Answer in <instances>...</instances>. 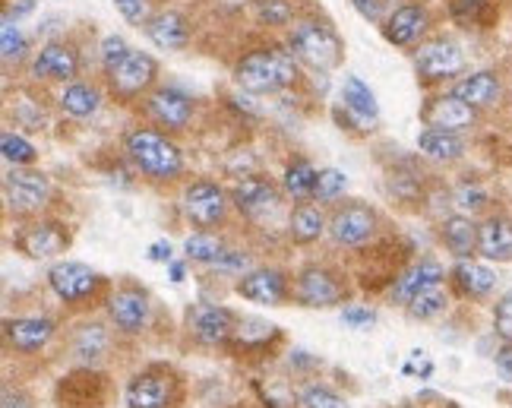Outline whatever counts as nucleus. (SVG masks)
Wrapping results in <instances>:
<instances>
[{"label":"nucleus","instance_id":"49530a36","mask_svg":"<svg viewBox=\"0 0 512 408\" xmlns=\"http://www.w3.org/2000/svg\"><path fill=\"white\" fill-rule=\"evenodd\" d=\"M342 320L354 329H361V326H370L373 320H377V310L373 307H361V304H348L342 310Z\"/></svg>","mask_w":512,"mask_h":408},{"label":"nucleus","instance_id":"39448f33","mask_svg":"<svg viewBox=\"0 0 512 408\" xmlns=\"http://www.w3.org/2000/svg\"><path fill=\"white\" fill-rule=\"evenodd\" d=\"M4 200L7 209L16 216H35L51 200V181L42 171H32L26 165H13V171L4 178Z\"/></svg>","mask_w":512,"mask_h":408},{"label":"nucleus","instance_id":"f03ea898","mask_svg":"<svg viewBox=\"0 0 512 408\" xmlns=\"http://www.w3.org/2000/svg\"><path fill=\"white\" fill-rule=\"evenodd\" d=\"M130 162L136 165V171H143L152 181H174L181 178L184 171V155L177 149L165 133L152 130V127H136L127 133L124 143Z\"/></svg>","mask_w":512,"mask_h":408},{"label":"nucleus","instance_id":"603ef678","mask_svg":"<svg viewBox=\"0 0 512 408\" xmlns=\"http://www.w3.org/2000/svg\"><path fill=\"white\" fill-rule=\"evenodd\" d=\"M0 408H32V399H29L23 390H13V386H7V390H4V402H0Z\"/></svg>","mask_w":512,"mask_h":408},{"label":"nucleus","instance_id":"58836bf2","mask_svg":"<svg viewBox=\"0 0 512 408\" xmlns=\"http://www.w3.org/2000/svg\"><path fill=\"white\" fill-rule=\"evenodd\" d=\"M298 405H301V408H348V402H345L336 390H329V386H323V383H310V386H304V390L298 393Z\"/></svg>","mask_w":512,"mask_h":408},{"label":"nucleus","instance_id":"864d4df0","mask_svg":"<svg viewBox=\"0 0 512 408\" xmlns=\"http://www.w3.org/2000/svg\"><path fill=\"white\" fill-rule=\"evenodd\" d=\"M171 257H174V250H171L168 241H155V244L149 247V260H152V263H171Z\"/></svg>","mask_w":512,"mask_h":408},{"label":"nucleus","instance_id":"7ed1b4c3","mask_svg":"<svg viewBox=\"0 0 512 408\" xmlns=\"http://www.w3.org/2000/svg\"><path fill=\"white\" fill-rule=\"evenodd\" d=\"M288 48L291 54L304 61L313 70H332L342 64V42L332 32V26L320 23V19H298L288 32Z\"/></svg>","mask_w":512,"mask_h":408},{"label":"nucleus","instance_id":"c756f323","mask_svg":"<svg viewBox=\"0 0 512 408\" xmlns=\"http://www.w3.org/2000/svg\"><path fill=\"white\" fill-rule=\"evenodd\" d=\"M282 339V329L275 323H266V320H256V317H244L238 323L231 336V348L234 352H266L272 342Z\"/></svg>","mask_w":512,"mask_h":408},{"label":"nucleus","instance_id":"0eeeda50","mask_svg":"<svg viewBox=\"0 0 512 408\" xmlns=\"http://www.w3.org/2000/svg\"><path fill=\"white\" fill-rule=\"evenodd\" d=\"M291 298L301 307L326 310L345 301V282L339 272H332L326 266H307L298 272V279H294Z\"/></svg>","mask_w":512,"mask_h":408},{"label":"nucleus","instance_id":"1a4fd4ad","mask_svg":"<svg viewBox=\"0 0 512 408\" xmlns=\"http://www.w3.org/2000/svg\"><path fill=\"white\" fill-rule=\"evenodd\" d=\"M377 231V212H373L367 203L351 200L332 209L329 216V238L339 247H361L373 238Z\"/></svg>","mask_w":512,"mask_h":408},{"label":"nucleus","instance_id":"ddd939ff","mask_svg":"<svg viewBox=\"0 0 512 408\" xmlns=\"http://www.w3.org/2000/svg\"><path fill=\"white\" fill-rule=\"evenodd\" d=\"M108 317L127 336L143 333V329L149 326V317H152L149 295H146L143 288H136V285L117 288L114 295L108 298Z\"/></svg>","mask_w":512,"mask_h":408},{"label":"nucleus","instance_id":"4d7b16f0","mask_svg":"<svg viewBox=\"0 0 512 408\" xmlns=\"http://www.w3.org/2000/svg\"><path fill=\"white\" fill-rule=\"evenodd\" d=\"M408 408H411V405H408Z\"/></svg>","mask_w":512,"mask_h":408},{"label":"nucleus","instance_id":"b1692460","mask_svg":"<svg viewBox=\"0 0 512 408\" xmlns=\"http://www.w3.org/2000/svg\"><path fill=\"white\" fill-rule=\"evenodd\" d=\"M443 279H446V272H443V266L433 260V257H421V260H415L411 263L402 276L396 279V285H392V298L396 301H402V304H408L411 298L418 295V291H424V288H430V285H443Z\"/></svg>","mask_w":512,"mask_h":408},{"label":"nucleus","instance_id":"9b49d317","mask_svg":"<svg viewBox=\"0 0 512 408\" xmlns=\"http://www.w3.org/2000/svg\"><path fill=\"white\" fill-rule=\"evenodd\" d=\"M231 193H225L219 184L212 181H193L184 190V216L196 225V228H215L222 225L228 216V203Z\"/></svg>","mask_w":512,"mask_h":408},{"label":"nucleus","instance_id":"f3484780","mask_svg":"<svg viewBox=\"0 0 512 408\" xmlns=\"http://www.w3.org/2000/svg\"><path fill=\"white\" fill-rule=\"evenodd\" d=\"M80 73V51L67 42H48L32 57V76L48 83H70Z\"/></svg>","mask_w":512,"mask_h":408},{"label":"nucleus","instance_id":"a18cd8bd","mask_svg":"<svg viewBox=\"0 0 512 408\" xmlns=\"http://www.w3.org/2000/svg\"><path fill=\"white\" fill-rule=\"evenodd\" d=\"M494 329L503 342H512V291H506L494 307Z\"/></svg>","mask_w":512,"mask_h":408},{"label":"nucleus","instance_id":"6e6d98bb","mask_svg":"<svg viewBox=\"0 0 512 408\" xmlns=\"http://www.w3.org/2000/svg\"><path fill=\"white\" fill-rule=\"evenodd\" d=\"M452 408H459V405H452Z\"/></svg>","mask_w":512,"mask_h":408},{"label":"nucleus","instance_id":"6e6552de","mask_svg":"<svg viewBox=\"0 0 512 408\" xmlns=\"http://www.w3.org/2000/svg\"><path fill=\"white\" fill-rule=\"evenodd\" d=\"M48 285L64 304H86L105 288V279L80 260H64V263L51 266Z\"/></svg>","mask_w":512,"mask_h":408},{"label":"nucleus","instance_id":"6ab92c4d","mask_svg":"<svg viewBox=\"0 0 512 408\" xmlns=\"http://www.w3.org/2000/svg\"><path fill=\"white\" fill-rule=\"evenodd\" d=\"M421 121L427 127H440V130H456V133H462L468 127H475L478 111L471 108V105H465L459 95L446 92V95H437V99H430L421 108Z\"/></svg>","mask_w":512,"mask_h":408},{"label":"nucleus","instance_id":"72a5a7b5","mask_svg":"<svg viewBox=\"0 0 512 408\" xmlns=\"http://www.w3.org/2000/svg\"><path fill=\"white\" fill-rule=\"evenodd\" d=\"M225 241L219 235H212L209 228H200V231H193V235L184 241V257L193 260V263H206V266H215L222 260L225 254Z\"/></svg>","mask_w":512,"mask_h":408},{"label":"nucleus","instance_id":"7c9ffc66","mask_svg":"<svg viewBox=\"0 0 512 408\" xmlns=\"http://www.w3.org/2000/svg\"><path fill=\"white\" fill-rule=\"evenodd\" d=\"M418 149L433 162H456L465 155V140L456 130H440V127H424L418 133Z\"/></svg>","mask_w":512,"mask_h":408},{"label":"nucleus","instance_id":"cd10ccee","mask_svg":"<svg viewBox=\"0 0 512 408\" xmlns=\"http://www.w3.org/2000/svg\"><path fill=\"white\" fill-rule=\"evenodd\" d=\"M323 231H329V219L323 216V209L317 206V200H304L291 209L288 216V235L294 244H313L320 241Z\"/></svg>","mask_w":512,"mask_h":408},{"label":"nucleus","instance_id":"2f4dec72","mask_svg":"<svg viewBox=\"0 0 512 408\" xmlns=\"http://www.w3.org/2000/svg\"><path fill=\"white\" fill-rule=\"evenodd\" d=\"M342 102L345 108L354 114L358 121H377V95L370 92V86L364 80H358V76H345V83H342Z\"/></svg>","mask_w":512,"mask_h":408},{"label":"nucleus","instance_id":"5701e85b","mask_svg":"<svg viewBox=\"0 0 512 408\" xmlns=\"http://www.w3.org/2000/svg\"><path fill=\"white\" fill-rule=\"evenodd\" d=\"M279 193H275V184L263 174H244V181H238L231 187V206H238L244 216H256V212H266L269 206H275Z\"/></svg>","mask_w":512,"mask_h":408},{"label":"nucleus","instance_id":"f257e3e1","mask_svg":"<svg viewBox=\"0 0 512 408\" xmlns=\"http://www.w3.org/2000/svg\"><path fill=\"white\" fill-rule=\"evenodd\" d=\"M298 57L285 48H256L234 67V80L253 95H272L298 83Z\"/></svg>","mask_w":512,"mask_h":408},{"label":"nucleus","instance_id":"8fccbe9b","mask_svg":"<svg viewBox=\"0 0 512 408\" xmlns=\"http://www.w3.org/2000/svg\"><path fill=\"white\" fill-rule=\"evenodd\" d=\"M351 7L364 19H370V23H380L383 19V0H351Z\"/></svg>","mask_w":512,"mask_h":408},{"label":"nucleus","instance_id":"423d86ee","mask_svg":"<svg viewBox=\"0 0 512 408\" xmlns=\"http://www.w3.org/2000/svg\"><path fill=\"white\" fill-rule=\"evenodd\" d=\"M105 76H108V92L117 102H133L152 89L155 76H159V64H155V57L146 51H130L124 61L111 67Z\"/></svg>","mask_w":512,"mask_h":408},{"label":"nucleus","instance_id":"5fc2aeb1","mask_svg":"<svg viewBox=\"0 0 512 408\" xmlns=\"http://www.w3.org/2000/svg\"><path fill=\"white\" fill-rule=\"evenodd\" d=\"M168 269H171V282H184V263H168Z\"/></svg>","mask_w":512,"mask_h":408},{"label":"nucleus","instance_id":"09e8293b","mask_svg":"<svg viewBox=\"0 0 512 408\" xmlns=\"http://www.w3.org/2000/svg\"><path fill=\"white\" fill-rule=\"evenodd\" d=\"M247 266H250V260L244 250H225L222 260L215 263V269H225V272H244Z\"/></svg>","mask_w":512,"mask_h":408},{"label":"nucleus","instance_id":"c9c22d12","mask_svg":"<svg viewBox=\"0 0 512 408\" xmlns=\"http://www.w3.org/2000/svg\"><path fill=\"white\" fill-rule=\"evenodd\" d=\"M108 345H111V339L105 333V326H83L80 336L73 342V355L80 364H95L108 352Z\"/></svg>","mask_w":512,"mask_h":408},{"label":"nucleus","instance_id":"3c124183","mask_svg":"<svg viewBox=\"0 0 512 408\" xmlns=\"http://www.w3.org/2000/svg\"><path fill=\"white\" fill-rule=\"evenodd\" d=\"M494 364H497V374L506 380V383H512V342H506L500 352L494 355Z\"/></svg>","mask_w":512,"mask_h":408},{"label":"nucleus","instance_id":"aec40b11","mask_svg":"<svg viewBox=\"0 0 512 408\" xmlns=\"http://www.w3.org/2000/svg\"><path fill=\"white\" fill-rule=\"evenodd\" d=\"M452 95H459V99L465 105H471L475 111H484V108H494L500 102V95H503V83H500V76L497 73H490V70H475V73H468V76H459L456 83H452L449 89Z\"/></svg>","mask_w":512,"mask_h":408},{"label":"nucleus","instance_id":"f8f14e48","mask_svg":"<svg viewBox=\"0 0 512 408\" xmlns=\"http://www.w3.org/2000/svg\"><path fill=\"white\" fill-rule=\"evenodd\" d=\"M234 291L253 304L282 307L291 298V282H288V272L275 266H263V269H247L238 279V285H234Z\"/></svg>","mask_w":512,"mask_h":408},{"label":"nucleus","instance_id":"4be33fe9","mask_svg":"<svg viewBox=\"0 0 512 408\" xmlns=\"http://www.w3.org/2000/svg\"><path fill=\"white\" fill-rule=\"evenodd\" d=\"M241 317L228 307H203L193 317V339L200 345H228Z\"/></svg>","mask_w":512,"mask_h":408},{"label":"nucleus","instance_id":"20e7f679","mask_svg":"<svg viewBox=\"0 0 512 408\" xmlns=\"http://www.w3.org/2000/svg\"><path fill=\"white\" fill-rule=\"evenodd\" d=\"M127 408H181L184 383L168 367H146L124 390Z\"/></svg>","mask_w":512,"mask_h":408},{"label":"nucleus","instance_id":"4c0bfd02","mask_svg":"<svg viewBox=\"0 0 512 408\" xmlns=\"http://www.w3.org/2000/svg\"><path fill=\"white\" fill-rule=\"evenodd\" d=\"M348 190V174L339 168H320L317 187H313V200L317 203H336Z\"/></svg>","mask_w":512,"mask_h":408},{"label":"nucleus","instance_id":"ea45409f","mask_svg":"<svg viewBox=\"0 0 512 408\" xmlns=\"http://www.w3.org/2000/svg\"><path fill=\"white\" fill-rule=\"evenodd\" d=\"M0 152H4V159L10 165H32L35 162V146L13 130H7L4 136H0Z\"/></svg>","mask_w":512,"mask_h":408},{"label":"nucleus","instance_id":"a878e982","mask_svg":"<svg viewBox=\"0 0 512 408\" xmlns=\"http://www.w3.org/2000/svg\"><path fill=\"white\" fill-rule=\"evenodd\" d=\"M452 285L459 288L462 298H487L497 288V272L478 260H459L452 266Z\"/></svg>","mask_w":512,"mask_h":408},{"label":"nucleus","instance_id":"bb28decb","mask_svg":"<svg viewBox=\"0 0 512 408\" xmlns=\"http://www.w3.org/2000/svg\"><path fill=\"white\" fill-rule=\"evenodd\" d=\"M478 231L481 225H475L468 216H449L440 225V241L456 260H471V254H478Z\"/></svg>","mask_w":512,"mask_h":408},{"label":"nucleus","instance_id":"2eb2a0df","mask_svg":"<svg viewBox=\"0 0 512 408\" xmlns=\"http://www.w3.org/2000/svg\"><path fill=\"white\" fill-rule=\"evenodd\" d=\"M13 244L32 260H48V257L64 254V250L70 247V231L61 222H32L19 231V235L13 238Z\"/></svg>","mask_w":512,"mask_h":408},{"label":"nucleus","instance_id":"412c9836","mask_svg":"<svg viewBox=\"0 0 512 408\" xmlns=\"http://www.w3.org/2000/svg\"><path fill=\"white\" fill-rule=\"evenodd\" d=\"M4 333H7V342L16 348V352L35 355L54 339L57 323L48 320V317H16V320H7Z\"/></svg>","mask_w":512,"mask_h":408},{"label":"nucleus","instance_id":"de8ad7c7","mask_svg":"<svg viewBox=\"0 0 512 408\" xmlns=\"http://www.w3.org/2000/svg\"><path fill=\"white\" fill-rule=\"evenodd\" d=\"M484 7H487V0H452V13H456V19H462V23H478Z\"/></svg>","mask_w":512,"mask_h":408},{"label":"nucleus","instance_id":"393cba45","mask_svg":"<svg viewBox=\"0 0 512 408\" xmlns=\"http://www.w3.org/2000/svg\"><path fill=\"white\" fill-rule=\"evenodd\" d=\"M146 35L152 45H159L165 51H181L190 42V23L174 10H162L155 13L146 23Z\"/></svg>","mask_w":512,"mask_h":408},{"label":"nucleus","instance_id":"79ce46f5","mask_svg":"<svg viewBox=\"0 0 512 408\" xmlns=\"http://www.w3.org/2000/svg\"><path fill=\"white\" fill-rule=\"evenodd\" d=\"M256 16L266 26H291L294 19V7L288 0H256Z\"/></svg>","mask_w":512,"mask_h":408},{"label":"nucleus","instance_id":"c03bdc74","mask_svg":"<svg viewBox=\"0 0 512 408\" xmlns=\"http://www.w3.org/2000/svg\"><path fill=\"white\" fill-rule=\"evenodd\" d=\"M133 48L124 42V38L121 35H108L105 38V42H102V67H105V73L111 70V67H117V64H121L124 61V57L130 54Z\"/></svg>","mask_w":512,"mask_h":408},{"label":"nucleus","instance_id":"c85d7f7f","mask_svg":"<svg viewBox=\"0 0 512 408\" xmlns=\"http://www.w3.org/2000/svg\"><path fill=\"white\" fill-rule=\"evenodd\" d=\"M478 254L487 260H512V222L503 216H490L478 231Z\"/></svg>","mask_w":512,"mask_h":408},{"label":"nucleus","instance_id":"a211bd4d","mask_svg":"<svg viewBox=\"0 0 512 408\" xmlns=\"http://www.w3.org/2000/svg\"><path fill=\"white\" fill-rule=\"evenodd\" d=\"M427 26H430L427 7H421V4H402V7H396V10L386 16L383 35H386L389 45L411 48V45H418L421 38H424Z\"/></svg>","mask_w":512,"mask_h":408},{"label":"nucleus","instance_id":"dca6fc26","mask_svg":"<svg viewBox=\"0 0 512 408\" xmlns=\"http://www.w3.org/2000/svg\"><path fill=\"white\" fill-rule=\"evenodd\" d=\"M149 118L165 130H184L193 118V99L174 86H159L146 95Z\"/></svg>","mask_w":512,"mask_h":408},{"label":"nucleus","instance_id":"f704fd0d","mask_svg":"<svg viewBox=\"0 0 512 408\" xmlns=\"http://www.w3.org/2000/svg\"><path fill=\"white\" fill-rule=\"evenodd\" d=\"M61 108L70 118H92V114L102 108V95L89 83H70L61 95Z\"/></svg>","mask_w":512,"mask_h":408},{"label":"nucleus","instance_id":"e433bc0d","mask_svg":"<svg viewBox=\"0 0 512 408\" xmlns=\"http://www.w3.org/2000/svg\"><path fill=\"white\" fill-rule=\"evenodd\" d=\"M446 304H449V298H446L443 285H430V288L418 291V295L405 304V310L411 320H433L437 314H443Z\"/></svg>","mask_w":512,"mask_h":408},{"label":"nucleus","instance_id":"37998d69","mask_svg":"<svg viewBox=\"0 0 512 408\" xmlns=\"http://www.w3.org/2000/svg\"><path fill=\"white\" fill-rule=\"evenodd\" d=\"M117 13H121L130 26H146L152 13H149V0H114Z\"/></svg>","mask_w":512,"mask_h":408},{"label":"nucleus","instance_id":"4468645a","mask_svg":"<svg viewBox=\"0 0 512 408\" xmlns=\"http://www.w3.org/2000/svg\"><path fill=\"white\" fill-rule=\"evenodd\" d=\"M105 399H108V383L92 367L73 371L57 386V405L61 408H102Z\"/></svg>","mask_w":512,"mask_h":408},{"label":"nucleus","instance_id":"9d476101","mask_svg":"<svg viewBox=\"0 0 512 408\" xmlns=\"http://www.w3.org/2000/svg\"><path fill=\"white\" fill-rule=\"evenodd\" d=\"M415 70L427 83H443L465 70V54L452 38H430L415 51Z\"/></svg>","mask_w":512,"mask_h":408},{"label":"nucleus","instance_id":"473e14b6","mask_svg":"<svg viewBox=\"0 0 512 408\" xmlns=\"http://www.w3.org/2000/svg\"><path fill=\"white\" fill-rule=\"evenodd\" d=\"M317 168H313L307 159H294L288 168H285V178H282V190L288 193L291 200H313V187H317Z\"/></svg>","mask_w":512,"mask_h":408},{"label":"nucleus","instance_id":"a19ab883","mask_svg":"<svg viewBox=\"0 0 512 408\" xmlns=\"http://www.w3.org/2000/svg\"><path fill=\"white\" fill-rule=\"evenodd\" d=\"M0 45H4V61L13 64V61H23V54L29 48L26 35L19 32V26H13V19L4 16V29H0Z\"/></svg>","mask_w":512,"mask_h":408}]
</instances>
